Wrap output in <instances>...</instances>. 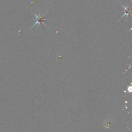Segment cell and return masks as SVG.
Returning a JSON list of instances; mask_svg holds the SVG:
<instances>
[{"label": "cell", "instance_id": "7a4b0ae2", "mask_svg": "<svg viewBox=\"0 0 132 132\" xmlns=\"http://www.w3.org/2000/svg\"><path fill=\"white\" fill-rule=\"evenodd\" d=\"M121 4V5L122 6V7L124 8V11H125L124 14H123V15H122V16L121 18V19H122V18L124 16H125V15L128 16V15L129 14V13H131V10L129 8V7H126V6L123 5L122 4Z\"/></svg>", "mask_w": 132, "mask_h": 132}, {"label": "cell", "instance_id": "6da1fadb", "mask_svg": "<svg viewBox=\"0 0 132 132\" xmlns=\"http://www.w3.org/2000/svg\"><path fill=\"white\" fill-rule=\"evenodd\" d=\"M32 13H33L35 14V15L36 16V22H35V23L32 25V26L31 27V28L33 27L35 25H37V24L39 26H40V25H41V23H43L44 25H45V26H46V25L44 23V21H45V19H44V15H43V16L41 15V14H40V12H39V13H37V14L35 13L34 12H32Z\"/></svg>", "mask_w": 132, "mask_h": 132}]
</instances>
